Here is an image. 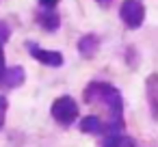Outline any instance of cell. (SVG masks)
Masks as SVG:
<instances>
[{
  "label": "cell",
  "instance_id": "cell-2",
  "mask_svg": "<svg viewBox=\"0 0 158 147\" xmlns=\"http://www.w3.org/2000/svg\"><path fill=\"white\" fill-rule=\"evenodd\" d=\"M50 115L52 119L61 125V128H69L76 119H78V104L74 102L72 95H61L52 102L50 106Z\"/></svg>",
  "mask_w": 158,
  "mask_h": 147
},
{
  "label": "cell",
  "instance_id": "cell-12",
  "mask_svg": "<svg viewBox=\"0 0 158 147\" xmlns=\"http://www.w3.org/2000/svg\"><path fill=\"white\" fill-rule=\"evenodd\" d=\"M5 69H7V63H5V52H2V46H0V78H2Z\"/></svg>",
  "mask_w": 158,
  "mask_h": 147
},
{
  "label": "cell",
  "instance_id": "cell-11",
  "mask_svg": "<svg viewBox=\"0 0 158 147\" xmlns=\"http://www.w3.org/2000/svg\"><path fill=\"white\" fill-rule=\"evenodd\" d=\"M56 2H59V0H39V5H41L44 9H54Z\"/></svg>",
  "mask_w": 158,
  "mask_h": 147
},
{
  "label": "cell",
  "instance_id": "cell-14",
  "mask_svg": "<svg viewBox=\"0 0 158 147\" xmlns=\"http://www.w3.org/2000/svg\"><path fill=\"white\" fill-rule=\"evenodd\" d=\"M98 2H100V5H110L113 0H98Z\"/></svg>",
  "mask_w": 158,
  "mask_h": 147
},
{
  "label": "cell",
  "instance_id": "cell-10",
  "mask_svg": "<svg viewBox=\"0 0 158 147\" xmlns=\"http://www.w3.org/2000/svg\"><path fill=\"white\" fill-rule=\"evenodd\" d=\"M154 82H156V76H149V80H147V93H149V106H152V115H154V119H156V95H154L156 87H154Z\"/></svg>",
  "mask_w": 158,
  "mask_h": 147
},
{
  "label": "cell",
  "instance_id": "cell-1",
  "mask_svg": "<svg viewBox=\"0 0 158 147\" xmlns=\"http://www.w3.org/2000/svg\"><path fill=\"white\" fill-rule=\"evenodd\" d=\"M82 100L87 104H100L108 110V119H123V97L108 82H89L82 91Z\"/></svg>",
  "mask_w": 158,
  "mask_h": 147
},
{
  "label": "cell",
  "instance_id": "cell-13",
  "mask_svg": "<svg viewBox=\"0 0 158 147\" xmlns=\"http://www.w3.org/2000/svg\"><path fill=\"white\" fill-rule=\"evenodd\" d=\"M5 110H7V100L0 95V112H5Z\"/></svg>",
  "mask_w": 158,
  "mask_h": 147
},
{
  "label": "cell",
  "instance_id": "cell-5",
  "mask_svg": "<svg viewBox=\"0 0 158 147\" xmlns=\"http://www.w3.org/2000/svg\"><path fill=\"white\" fill-rule=\"evenodd\" d=\"M24 80H26V71H24V67H18V65H15V67L5 69L2 78H0V84L7 87V89H15V87H20Z\"/></svg>",
  "mask_w": 158,
  "mask_h": 147
},
{
  "label": "cell",
  "instance_id": "cell-3",
  "mask_svg": "<svg viewBox=\"0 0 158 147\" xmlns=\"http://www.w3.org/2000/svg\"><path fill=\"white\" fill-rule=\"evenodd\" d=\"M119 15L128 28H139L145 20V7H143L141 0H123Z\"/></svg>",
  "mask_w": 158,
  "mask_h": 147
},
{
  "label": "cell",
  "instance_id": "cell-4",
  "mask_svg": "<svg viewBox=\"0 0 158 147\" xmlns=\"http://www.w3.org/2000/svg\"><path fill=\"white\" fill-rule=\"evenodd\" d=\"M26 50L41 65H48V67H61L63 65V54L56 52V50H46V48L37 46L35 41H26Z\"/></svg>",
  "mask_w": 158,
  "mask_h": 147
},
{
  "label": "cell",
  "instance_id": "cell-6",
  "mask_svg": "<svg viewBox=\"0 0 158 147\" xmlns=\"http://www.w3.org/2000/svg\"><path fill=\"white\" fill-rule=\"evenodd\" d=\"M100 50V37L98 35H85L78 41V52L82 59H93Z\"/></svg>",
  "mask_w": 158,
  "mask_h": 147
},
{
  "label": "cell",
  "instance_id": "cell-7",
  "mask_svg": "<svg viewBox=\"0 0 158 147\" xmlns=\"http://www.w3.org/2000/svg\"><path fill=\"white\" fill-rule=\"evenodd\" d=\"M78 128H80V132H85V134H95V136H102V134H104V121H102L100 117H95V115H87V117L78 123Z\"/></svg>",
  "mask_w": 158,
  "mask_h": 147
},
{
  "label": "cell",
  "instance_id": "cell-9",
  "mask_svg": "<svg viewBox=\"0 0 158 147\" xmlns=\"http://www.w3.org/2000/svg\"><path fill=\"white\" fill-rule=\"evenodd\" d=\"M102 147H134V141L130 136H126L123 132H119V134H108L104 138Z\"/></svg>",
  "mask_w": 158,
  "mask_h": 147
},
{
  "label": "cell",
  "instance_id": "cell-8",
  "mask_svg": "<svg viewBox=\"0 0 158 147\" xmlns=\"http://www.w3.org/2000/svg\"><path fill=\"white\" fill-rule=\"evenodd\" d=\"M37 24H39L41 28H46V31H56V28L61 26V20H59V15H56L54 9H44V11L37 15Z\"/></svg>",
  "mask_w": 158,
  "mask_h": 147
}]
</instances>
